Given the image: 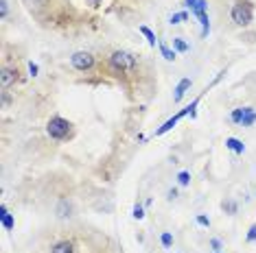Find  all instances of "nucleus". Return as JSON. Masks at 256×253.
I'll list each match as a JSON object with an SVG mask.
<instances>
[{"instance_id": "nucleus-1", "label": "nucleus", "mask_w": 256, "mask_h": 253, "mask_svg": "<svg viewBox=\"0 0 256 253\" xmlns=\"http://www.w3.org/2000/svg\"><path fill=\"white\" fill-rule=\"evenodd\" d=\"M108 63L112 68V72L114 74H132L136 72L138 68V57L134 53H129V50H112L110 57H108Z\"/></svg>"}, {"instance_id": "nucleus-2", "label": "nucleus", "mask_w": 256, "mask_h": 253, "mask_svg": "<svg viewBox=\"0 0 256 253\" xmlns=\"http://www.w3.org/2000/svg\"><path fill=\"white\" fill-rule=\"evenodd\" d=\"M46 133H48L50 140L55 142H66L74 135V126L70 120L62 118V116H53V118L46 123Z\"/></svg>"}, {"instance_id": "nucleus-3", "label": "nucleus", "mask_w": 256, "mask_h": 253, "mask_svg": "<svg viewBox=\"0 0 256 253\" xmlns=\"http://www.w3.org/2000/svg\"><path fill=\"white\" fill-rule=\"evenodd\" d=\"M230 18L236 26H250L254 20V4L250 0H236L230 9Z\"/></svg>"}, {"instance_id": "nucleus-4", "label": "nucleus", "mask_w": 256, "mask_h": 253, "mask_svg": "<svg viewBox=\"0 0 256 253\" xmlns=\"http://www.w3.org/2000/svg\"><path fill=\"white\" fill-rule=\"evenodd\" d=\"M70 65L77 72H90L96 65V57L92 53H88V50H77V53L70 55Z\"/></svg>"}, {"instance_id": "nucleus-5", "label": "nucleus", "mask_w": 256, "mask_h": 253, "mask_svg": "<svg viewBox=\"0 0 256 253\" xmlns=\"http://www.w3.org/2000/svg\"><path fill=\"white\" fill-rule=\"evenodd\" d=\"M184 116H190V111H188V107H184V109H180V111H178V114H175V116H173V118H169V120H166V123H164V125H162V126H158V129H156V131H153V138H158V135H164V133H166V131H171V129H173V126H175V125H178V123H180V120H182V118H184Z\"/></svg>"}, {"instance_id": "nucleus-6", "label": "nucleus", "mask_w": 256, "mask_h": 253, "mask_svg": "<svg viewBox=\"0 0 256 253\" xmlns=\"http://www.w3.org/2000/svg\"><path fill=\"white\" fill-rule=\"evenodd\" d=\"M16 81H18V68L4 65L2 72H0V83H2V90H9L11 85H16Z\"/></svg>"}, {"instance_id": "nucleus-7", "label": "nucleus", "mask_w": 256, "mask_h": 253, "mask_svg": "<svg viewBox=\"0 0 256 253\" xmlns=\"http://www.w3.org/2000/svg\"><path fill=\"white\" fill-rule=\"evenodd\" d=\"M182 4H184V9H188L195 18H197L199 13H206L208 11V0H184Z\"/></svg>"}, {"instance_id": "nucleus-8", "label": "nucleus", "mask_w": 256, "mask_h": 253, "mask_svg": "<svg viewBox=\"0 0 256 253\" xmlns=\"http://www.w3.org/2000/svg\"><path fill=\"white\" fill-rule=\"evenodd\" d=\"M0 223H2L4 232H13V227H16V218H13V214L7 210V205H0Z\"/></svg>"}, {"instance_id": "nucleus-9", "label": "nucleus", "mask_w": 256, "mask_h": 253, "mask_svg": "<svg viewBox=\"0 0 256 253\" xmlns=\"http://www.w3.org/2000/svg\"><path fill=\"white\" fill-rule=\"evenodd\" d=\"M55 214H57L59 218H70L72 216V201L59 199L57 205H55Z\"/></svg>"}, {"instance_id": "nucleus-10", "label": "nucleus", "mask_w": 256, "mask_h": 253, "mask_svg": "<svg viewBox=\"0 0 256 253\" xmlns=\"http://www.w3.org/2000/svg\"><path fill=\"white\" fill-rule=\"evenodd\" d=\"M190 87H193V81H190L188 77H186V79H182V81H180L178 85H175V94H173V103H180V101H182V98L186 96V92H188Z\"/></svg>"}, {"instance_id": "nucleus-11", "label": "nucleus", "mask_w": 256, "mask_h": 253, "mask_svg": "<svg viewBox=\"0 0 256 253\" xmlns=\"http://www.w3.org/2000/svg\"><path fill=\"white\" fill-rule=\"evenodd\" d=\"M74 251H77V247H74L72 240H59L50 247V253H74Z\"/></svg>"}, {"instance_id": "nucleus-12", "label": "nucleus", "mask_w": 256, "mask_h": 253, "mask_svg": "<svg viewBox=\"0 0 256 253\" xmlns=\"http://www.w3.org/2000/svg\"><path fill=\"white\" fill-rule=\"evenodd\" d=\"M226 148H230V151L236 153V155H243L245 153V144L241 142L239 138H226Z\"/></svg>"}, {"instance_id": "nucleus-13", "label": "nucleus", "mask_w": 256, "mask_h": 253, "mask_svg": "<svg viewBox=\"0 0 256 253\" xmlns=\"http://www.w3.org/2000/svg\"><path fill=\"white\" fill-rule=\"evenodd\" d=\"M158 48H160V53H162V57L166 59V62H175V59H178V53H175V50H171L169 46H166V42H158Z\"/></svg>"}, {"instance_id": "nucleus-14", "label": "nucleus", "mask_w": 256, "mask_h": 253, "mask_svg": "<svg viewBox=\"0 0 256 253\" xmlns=\"http://www.w3.org/2000/svg\"><path fill=\"white\" fill-rule=\"evenodd\" d=\"M173 50L175 53H188L190 44L184 40V37H173Z\"/></svg>"}, {"instance_id": "nucleus-15", "label": "nucleus", "mask_w": 256, "mask_h": 253, "mask_svg": "<svg viewBox=\"0 0 256 253\" xmlns=\"http://www.w3.org/2000/svg\"><path fill=\"white\" fill-rule=\"evenodd\" d=\"M140 33H142V35H145L147 44L151 46V48H156V44H158V42H160V40H158V37H156V33H153L151 29H149V26H140Z\"/></svg>"}, {"instance_id": "nucleus-16", "label": "nucleus", "mask_w": 256, "mask_h": 253, "mask_svg": "<svg viewBox=\"0 0 256 253\" xmlns=\"http://www.w3.org/2000/svg\"><path fill=\"white\" fill-rule=\"evenodd\" d=\"M197 20H199V24H202V37H206L208 31H210V18H208V13H199Z\"/></svg>"}, {"instance_id": "nucleus-17", "label": "nucleus", "mask_w": 256, "mask_h": 253, "mask_svg": "<svg viewBox=\"0 0 256 253\" xmlns=\"http://www.w3.org/2000/svg\"><path fill=\"white\" fill-rule=\"evenodd\" d=\"M254 123H256V111L252 109V107H245V116H243L241 126H252Z\"/></svg>"}, {"instance_id": "nucleus-18", "label": "nucleus", "mask_w": 256, "mask_h": 253, "mask_svg": "<svg viewBox=\"0 0 256 253\" xmlns=\"http://www.w3.org/2000/svg\"><path fill=\"white\" fill-rule=\"evenodd\" d=\"M243 116H245V107H236V109H232L230 120L234 125H241V123H243Z\"/></svg>"}, {"instance_id": "nucleus-19", "label": "nucleus", "mask_w": 256, "mask_h": 253, "mask_svg": "<svg viewBox=\"0 0 256 253\" xmlns=\"http://www.w3.org/2000/svg\"><path fill=\"white\" fill-rule=\"evenodd\" d=\"M160 242H162L164 249H171V247H173V233H171V232H162L160 233Z\"/></svg>"}, {"instance_id": "nucleus-20", "label": "nucleus", "mask_w": 256, "mask_h": 253, "mask_svg": "<svg viewBox=\"0 0 256 253\" xmlns=\"http://www.w3.org/2000/svg\"><path fill=\"white\" fill-rule=\"evenodd\" d=\"M186 20H188V11H180L169 18V24H180V22H186Z\"/></svg>"}, {"instance_id": "nucleus-21", "label": "nucleus", "mask_w": 256, "mask_h": 253, "mask_svg": "<svg viewBox=\"0 0 256 253\" xmlns=\"http://www.w3.org/2000/svg\"><path fill=\"white\" fill-rule=\"evenodd\" d=\"M178 186H182V188H186V186H190V172L188 170H182V172H178Z\"/></svg>"}, {"instance_id": "nucleus-22", "label": "nucleus", "mask_w": 256, "mask_h": 253, "mask_svg": "<svg viewBox=\"0 0 256 253\" xmlns=\"http://www.w3.org/2000/svg\"><path fill=\"white\" fill-rule=\"evenodd\" d=\"M132 216L138 218V221H142V218H145V208H142L140 203H136L134 205V210H132Z\"/></svg>"}, {"instance_id": "nucleus-23", "label": "nucleus", "mask_w": 256, "mask_h": 253, "mask_svg": "<svg viewBox=\"0 0 256 253\" xmlns=\"http://www.w3.org/2000/svg\"><path fill=\"white\" fill-rule=\"evenodd\" d=\"M0 16H2V20H7V16H9V2L7 0H0Z\"/></svg>"}, {"instance_id": "nucleus-24", "label": "nucleus", "mask_w": 256, "mask_h": 253, "mask_svg": "<svg viewBox=\"0 0 256 253\" xmlns=\"http://www.w3.org/2000/svg\"><path fill=\"white\" fill-rule=\"evenodd\" d=\"M223 210H226L228 214H236V203L234 201H226V203H223Z\"/></svg>"}, {"instance_id": "nucleus-25", "label": "nucleus", "mask_w": 256, "mask_h": 253, "mask_svg": "<svg viewBox=\"0 0 256 253\" xmlns=\"http://www.w3.org/2000/svg\"><path fill=\"white\" fill-rule=\"evenodd\" d=\"M195 221H197V225H202V227H210V218L204 216V214H197V218H195Z\"/></svg>"}, {"instance_id": "nucleus-26", "label": "nucleus", "mask_w": 256, "mask_h": 253, "mask_svg": "<svg viewBox=\"0 0 256 253\" xmlns=\"http://www.w3.org/2000/svg\"><path fill=\"white\" fill-rule=\"evenodd\" d=\"M245 240H248V242H256V223L248 229V236H245Z\"/></svg>"}, {"instance_id": "nucleus-27", "label": "nucleus", "mask_w": 256, "mask_h": 253, "mask_svg": "<svg viewBox=\"0 0 256 253\" xmlns=\"http://www.w3.org/2000/svg\"><path fill=\"white\" fill-rule=\"evenodd\" d=\"M210 247L215 251H219V249H223V240L221 238H210Z\"/></svg>"}, {"instance_id": "nucleus-28", "label": "nucleus", "mask_w": 256, "mask_h": 253, "mask_svg": "<svg viewBox=\"0 0 256 253\" xmlns=\"http://www.w3.org/2000/svg\"><path fill=\"white\" fill-rule=\"evenodd\" d=\"M46 2L48 0H26V4H31V7H44Z\"/></svg>"}, {"instance_id": "nucleus-29", "label": "nucleus", "mask_w": 256, "mask_h": 253, "mask_svg": "<svg viewBox=\"0 0 256 253\" xmlns=\"http://www.w3.org/2000/svg\"><path fill=\"white\" fill-rule=\"evenodd\" d=\"M29 72H31V77H37V72H40V68H37V63L29 62Z\"/></svg>"}, {"instance_id": "nucleus-30", "label": "nucleus", "mask_w": 256, "mask_h": 253, "mask_svg": "<svg viewBox=\"0 0 256 253\" xmlns=\"http://www.w3.org/2000/svg\"><path fill=\"white\" fill-rule=\"evenodd\" d=\"M166 199H169V201H173V199H178V188H171L169 192H166Z\"/></svg>"}, {"instance_id": "nucleus-31", "label": "nucleus", "mask_w": 256, "mask_h": 253, "mask_svg": "<svg viewBox=\"0 0 256 253\" xmlns=\"http://www.w3.org/2000/svg\"><path fill=\"white\" fill-rule=\"evenodd\" d=\"M88 2H90V4H92V7H99V4H101V2H103V0H88Z\"/></svg>"}, {"instance_id": "nucleus-32", "label": "nucleus", "mask_w": 256, "mask_h": 253, "mask_svg": "<svg viewBox=\"0 0 256 253\" xmlns=\"http://www.w3.org/2000/svg\"><path fill=\"white\" fill-rule=\"evenodd\" d=\"M215 253H219V251H215Z\"/></svg>"}]
</instances>
